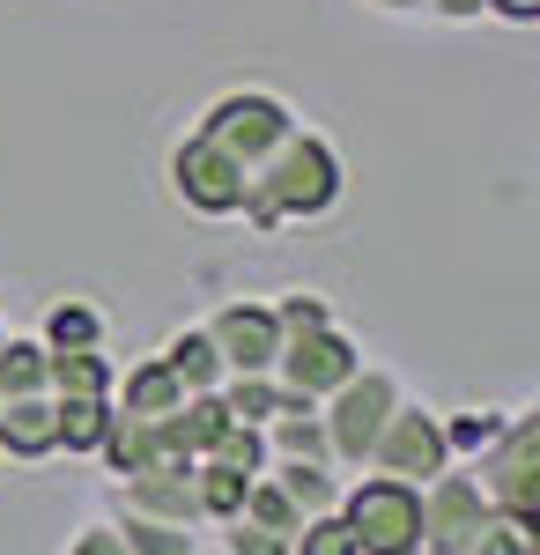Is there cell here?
Segmentation results:
<instances>
[{"instance_id": "cell-23", "label": "cell", "mask_w": 540, "mask_h": 555, "mask_svg": "<svg viewBox=\"0 0 540 555\" xmlns=\"http://www.w3.org/2000/svg\"><path fill=\"white\" fill-rule=\"evenodd\" d=\"M437 423H445V452H452V467H466V460H481V452L503 437L511 408H459V415H437Z\"/></svg>"}, {"instance_id": "cell-25", "label": "cell", "mask_w": 540, "mask_h": 555, "mask_svg": "<svg viewBox=\"0 0 540 555\" xmlns=\"http://www.w3.org/2000/svg\"><path fill=\"white\" fill-rule=\"evenodd\" d=\"M112 526H119L126 555H193L208 533V526H164V518H126V512H112Z\"/></svg>"}, {"instance_id": "cell-35", "label": "cell", "mask_w": 540, "mask_h": 555, "mask_svg": "<svg viewBox=\"0 0 540 555\" xmlns=\"http://www.w3.org/2000/svg\"><path fill=\"white\" fill-rule=\"evenodd\" d=\"M363 8H377V15H422L429 0H363Z\"/></svg>"}, {"instance_id": "cell-5", "label": "cell", "mask_w": 540, "mask_h": 555, "mask_svg": "<svg viewBox=\"0 0 540 555\" xmlns=\"http://www.w3.org/2000/svg\"><path fill=\"white\" fill-rule=\"evenodd\" d=\"M193 127L208 133L215 149H230L245 171H259V164H267V156H274V149L304 127V119H296L290 96H274V89H222V96H215Z\"/></svg>"}, {"instance_id": "cell-2", "label": "cell", "mask_w": 540, "mask_h": 555, "mask_svg": "<svg viewBox=\"0 0 540 555\" xmlns=\"http://www.w3.org/2000/svg\"><path fill=\"white\" fill-rule=\"evenodd\" d=\"M340 526L363 555H422V489L393 474H348L340 481Z\"/></svg>"}, {"instance_id": "cell-6", "label": "cell", "mask_w": 540, "mask_h": 555, "mask_svg": "<svg viewBox=\"0 0 540 555\" xmlns=\"http://www.w3.org/2000/svg\"><path fill=\"white\" fill-rule=\"evenodd\" d=\"M466 474L481 481L489 512H518V518H540V408H511L503 437L466 460Z\"/></svg>"}, {"instance_id": "cell-28", "label": "cell", "mask_w": 540, "mask_h": 555, "mask_svg": "<svg viewBox=\"0 0 540 555\" xmlns=\"http://www.w3.org/2000/svg\"><path fill=\"white\" fill-rule=\"evenodd\" d=\"M201 460H215V467H237V474H267V437H259L252 423H222Z\"/></svg>"}, {"instance_id": "cell-32", "label": "cell", "mask_w": 540, "mask_h": 555, "mask_svg": "<svg viewBox=\"0 0 540 555\" xmlns=\"http://www.w3.org/2000/svg\"><path fill=\"white\" fill-rule=\"evenodd\" d=\"M67 555H126V541H119V526H112V518H89L82 533L67 541Z\"/></svg>"}, {"instance_id": "cell-30", "label": "cell", "mask_w": 540, "mask_h": 555, "mask_svg": "<svg viewBox=\"0 0 540 555\" xmlns=\"http://www.w3.org/2000/svg\"><path fill=\"white\" fill-rule=\"evenodd\" d=\"M267 304H274V326H282V334L333 326V297H319V289H290V297H267Z\"/></svg>"}, {"instance_id": "cell-21", "label": "cell", "mask_w": 540, "mask_h": 555, "mask_svg": "<svg viewBox=\"0 0 540 555\" xmlns=\"http://www.w3.org/2000/svg\"><path fill=\"white\" fill-rule=\"evenodd\" d=\"M267 481H274V489H282V496H290V504H296L304 518H319V512H333V504H340V481H348V474H333V467H296V460H274V467H267Z\"/></svg>"}, {"instance_id": "cell-11", "label": "cell", "mask_w": 540, "mask_h": 555, "mask_svg": "<svg viewBox=\"0 0 540 555\" xmlns=\"http://www.w3.org/2000/svg\"><path fill=\"white\" fill-rule=\"evenodd\" d=\"M112 512L126 518H164V526H201V496H193V460L185 467H149L112 481Z\"/></svg>"}, {"instance_id": "cell-3", "label": "cell", "mask_w": 540, "mask_h": 555, "mask_svg": "<svg viewBox=\"0 0 540 555\" xmlns=\"http://www.w3.org/2000/svg\"><path fill=\"white\" fill-rule=\"evenodd\" d=\"M400 400H408V385L393 378L385 363H363V371L340 385V392H326V400H319V423H326L333 467H340V474H363L377 429L393 423V408H400Z\"/></svg>"}, {"instance_id": "cell-16", "label": "cell", "mask_w": 540, "mask_h": 555, "mask_svg": "<svg viewBox=\"0 0 540 555\" xmlns=\"http://www.w3.org/2000/svg\"><path fill=\"white\" fill-rule=\"evenodd\" d=\"M97 467L112 474V481L164 467V452H156V423H141V415H119V408H112V429H104V444H97Z\"/></svg>"}, {"instance_id": "cell-7", "label": "cell", "mask_w": 540, "mask_h": 555, "mask_svg": "<svg viewBox=\"0 0 540 555\" xmlns=\"http://www.w3.org/2000/svg\"><path fill=\"white\" fill-rule=\"evenodd\" d=\"M356 371H363V341H356L340 319H333V326H311V334H282V356H274L282 392L304 400V408H319L326 392H340Z\"/></svg>"}, {"instance_id": "cell-9", "label": "cell", "mask_w": 540, "mask_h": 555, "mask_svg": "<svg viewBox=\"0 0 540 555\" xmlns=\"http://www.w3.org/2000/svg\"><path fill=\"white\" fill-rule=\"evenodd\" d=\"M201 326H208V341H215V356H222V371H230V378L274 371V356H282V326H274V304H267V297L215 304Z\"/></svg>"}, {"instance_id": "cell-22", "label": "cell", "mask_w": 540, "mask_h": 555, "mask_svg": "<svg viewBox=\"0 0 540 555\" xmlns=\"http://www.w3.org/2000/svg\"><path fill=\"white\" fill-rule=\"evenodd\" d=\"M52 423H60V452L67 460H97V444L112 429V400H52Z\"/></svg>"}, {"instance_id": "cell-15", "label": "cell", "mask_w": 540, "mask_h": 555, "mask_svg": "<svg viewBox=\"0 0 540 555\" xmlns=\"http://www.w3.org/2000/svg\"><path fill=\"white\" fill-rule=\"evenodd\" d=\"M259 437H267V467H274V460H296V467H333L326 423H319V408H304V400H290V408L259 429ZM333 474H340V467H333Z\"/></svg>"}, {"instance_id": "cell-17", "label": "cell", "mask_w": 540, "mask_h": 555, "mask_svg": "<svg viewBox=\"0 0 540 555\" xmlns=\"http://www.w3.org/2000/svg\"><path fill=\"white\" fill-rule=\"evenodd\" d=\"M156 356H164V363H170V378L185 385V392H215V385L230 378V371H222V356H215V341H208V326H201V319H193V326H178V334H170V341L156 348Z\"/></svg>"}, {"instance_id": "cell-13", "label": "cell", "mask_w": 540, "mask_h": 555, "mask_svg": "<svg viewBox=\"0 0 540 555\" xmlns=\"http://www.w3.org/2000/svg\"><path fill=\"white\" fill-rule=\"evenodd\" d=\"M178 400H185V385L170 378L164 356H133L119 371V385H112V408H119V415H141V423H164Z\"/></svg>"}, {"instance_id": "cell-26", "label": "cell", "mask_w": 540, "mask_h": 555, "mask_svg": "<svg viewBox=\"0 0 540 555\" xmlns=\"http://www.w3.org/2000/svg\"><path fill=\"white\" fill-rule=\"evenodd\" d=\"M466 555H540V518H518V512H489L474 526Z\"/></svg>"}, {"instance_id": "cell-8", "label": "cell", "mask_w": 540, "mask_h": 555, "mask_svg": "<svg viewBox=\"0 0 540 555\" xmlns=\"http://www.w3.org/2000/svg\"><path fill=\"white\" fill-rule=\"evenodd\" d=\"M452 467V452H445V423H437V408H422V400H400L393 408V423L377 429L371 460L363 474H393V481H437V474Z\"/></svg>"}, {"instance_id": "cell-33", "label": "cell", "mask_w": 540, "mask_h": 555, "mask_svg": "<svg viewBox=\"0 0 540 555\" xmlns=\"http://www.w3.org/2000/svg\"><path fill=\"white\" fill-rule=\"evenodd\" d=\"M422 15H437V23H489V0H429Z\"/></svg>"}, {"instance_id": "cell-31", "label": "cell", "mask_w": 540, "mask_h": 555, "mask_svg": "<svg viewBox=\"0 0 540 555\" xmlns=\"http://www.w3.org/2000/svg\"><path fill=\"white\" fill-rule=\"evenodd\" d=\"M222 548L230 555H290V541H282V533H259L245 518H230V526H222Z\"/></svg>"}, {"instance_id": "cell-10", "label": "cell", "mask_w": 540, "mask_h": 555, "mask_svg": "<svg viewBox=\"0 0 540 555\" xmlns=\"http://www.w3.org/2000/svg\"><path fill=\"white\" fill-rule=\"evenodd\" d=\"M481 518H489V496L466 467H445L437 481H422V555H466Z\"/></svg>"}, {"instance_id": "cell-27", "label": "cell", "mask_w": 540, "mask_h": 555, "mask_svg": "<svg viewBox=\"0 0 540 555\" xmlns=\"http://www.w3.org/2000/svg\"><path fill=\"white\" fill-rule=\"evenodd\" d=\"M237 518H245V526H259V533H282V541H296V526H304V512H296V504L274 489V481H267V474L245 489V512H237Z\"/></svg>"}, {"instance_id": "cell-1", "label": "cell", "mask_w": 540, "mask_h": 555, "mask_svg": "<svg viewBox=\"0 0 540 555\" xmlns=\"http://www.w3.org/2000/svg\"><path fill=\"white\" fill-rule=\"evenodd\" d=\"M340 193H348V164H340V149H333L326 133L296 127L290 141L252 171L237 222H245L252 237H282V230H296V222H326V215L340 208Z\"/></svg>"}, {"instance_id": "cell-20", "label": "cell", "mask_w": 540, "mask_h": 555, "mask_svg": "<svg viewBox=\"0 0 540 555\" xmlns=\"http://www.w3.org/2000/svg\"><path fill=\"white\" fill-rule=\"evenodd\" d=\"M259 474H237V467H215V460H193V496H201V526H230L245 512V489Z\"/></svg>"}, {"instance_id": "cell-36", "label": "cell", "mask_w": 540, "mask_h": 555, "mask_svg": "<svg viewBox=\"0 0 540 555\" xmlns=\"http://www.w3.org/2000/svg\"><path fill=\"white\" fill-rule=\"evenodd\" d=\"M193 555H230V548H222V541H201V548H193Z\"/></svg>"}, {"instance_id": "cell-34", "label": "cell", "mask_w": 540, "mask_h": 555, "mask_svg": "<svg viewBox=\"0 0 540 555\" xmlns=\"http://www.w3.org/2000/svg\"><path fill=\"white\" fill-rule=\"evenodd\" d=\"M489 23H511V30H533L540 0H489Z\"/></svg>"}, {"instance_id": "cell-37", "label": "cell", "mask_w": 540, "mask_h": 555, "mask_svg": "<svg viewBox=\"0 0 540 555\" xmlns=\"http://www.w3.org/2000/svg\"><path fill=\"white\" fill-rule=\"evenodd\" d=\"M0 341H8V326H0Z\"/></svg>"}, {"instance_id": "cell-24", "label": "cell", "mask_w": 540, "mask_h": 555, "mask_svg": "<svg viewBox=\"0 0 540 555\" xmlns=\"http://www.w3.org/2000/svg\"><path fill=\"white\" fill-rule=\"evenodd\" d=\"M44 356H52V348H44L38 334H8V341H0V400L44 392Z\"/></svg>"}, {"instance_id": "cell-12", "label": "cell", "mask_w": 540, "mask_h": 555, "mask_svg": "<svg viewBox=\"0 0 540 555\" xmlns=\"http://www.w3.org/2000/svg\"><path fill=\"white\" fill-rule=\"evenodd\" d=\"M60 452V423H52V392H30V400H0V460L15 467H38Z\"/></svg>"}, {"instance_id": "cell-4", "label": "cell", "mask_w": 540, "mask_h": 555, "mask_svg": "<svg viewBox=\"0 0 540 555\" xmlns=\"http://www.w3.org/2000/svg\"><path fill=\"white\" fill-rule=\"evenodd\" d=\"M164 185H170V201H178L185 215H201V222H237L252 171L230 156V149H215L208 133L193 127V133H178V141H170Z\"/></svg>"}, {"instance_id": "cell-18", "label": "cell", "mask_w": 540, "mask_h": 555, "mask_svg": "<svg viewBox=\"0 0 540 555\" xmlns=\"http://www.w3.org/2000/svg\"><path fill=\"white\" fill-rule=\"evenodd\" d=\"M215 400H222V415H230V423H252V429H267L282 408H290V392H282V378H274V371L222 378V385H215Z\"/></svg>"}, {"instance_id": "cell-14", "label": "cell", "mask_w": 540, "mask_h": 555, "mask_svg": "<svg viewBox=\"0 0 540 555\" xmlns=\"http://www.w3.org/2000/svg\"><path fill=\"white\" fill-rule=\"evenodd\" d=\"M112 385H119V356H104V348L44 356V392L52 400H112Z\"/></svg>"}, {"instance_id": "cell-29", "label": "cell", "mask_w": 540, "mask_h": 555, "mask_svg": "<svg viewBox=\"0 0 540 555\" xmlns=\"http://www.w3.org/2000/svg\"><path fill=\"white\" fill-rule=\"evenodd\" d=\"M290 555H363V548H356V533L340 526V512H319V518H304V526H296Z\"/></svg>"}, {"instance_id": "cell-19", "label": "cell", "mask_w": 540, "mask_h": 555, "mask_svg": "<svg viewBox=\"0 0 540 555\" xmlns=\"http://www.w3.org/2000/svg\"><path fill=\"white\" fill-rule=\"evenodd\" d=\"M104 334H112V326H104V311L89 297H60L38 326V341L52 348V356H67V348H104Z\"/></svg>"}]
</instances>
